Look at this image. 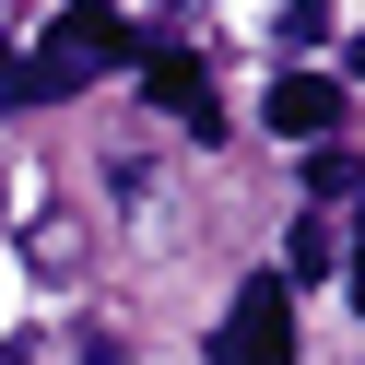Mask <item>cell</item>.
<instances>
[{"label":"cell","instance_id":"1","mask_svg":"<svg viewBox=\"0 0 365 365\" xmlns=\"http://www.w3.org/2000/svg\"><path fill=\"white\" fill-rule=\"evenodd\" d=\"M130 59V24L106 12V0H71L48 36H36V71H24V95H83L95 71H118Z\"/></svg>","mask_w":365,"mask_h":365},{"label":"cell","instance_id":"2","mask_svg":"<svg viewBox=\"0 0 365 365\" xmlns=\"http://www.w3.org/2000/svg\"><path fill=\"white\" fill-rule=\"evenodd\" d=\"M212 365H294V294L283 283H247L212 330Z\"/></svg>","mask_w":365,"mask_h":365},{"label":"cell","instance_id":"3","mask_svg":"<svg viewBox=\"0 0 365 365\" xmlns=\"http://www.w3.org/2000/svg\"><path fill=\"white\" fill-rule=\"evenodd\" d=\"M259 118L283 130V142H330V130H341V83H330V71H283Z\"/></svg>","mask_w":365,"mask_h":365},{"label":"cell","instance_id":"4","mask_svg":"<svg viewBox=\"0 0 365 365\" xmlns=\"http://www.w3.org/2000/svg\"><path fill=\"white\" fill-rule=\"evenodd\" d=\"M142 83L177 106V118H200V130H212V95H200V71H189V59H142Z\"/></svg>","mask_w":365,"mask_h":365},{"label":"cell","instance_id":"5","mask_svg":"<svg viewBox=\"0 0 365 365\" xmlns=\"http://www.w3.org/2000/svg\"><path fill=\"white\" fill-rule=\"evenodd\" d=\"M271 36H283V48H318V36H330V0H283V24H271Z\"/></svg>","mask_w":365,"mask_h":365},{"label":"cell","instance_id":"6","mask_svg":"<svg viewBox=\"0 0 365 365\" xmlns=\"http://www.w3.org/2000/svg\"><path fill=\"white\" fill-rule=\"evenodd\" d=\"M0 59H12V24H0Z\"/></svg>","mask_w":365,"mask_h":365},{"label":"cell","instance_id":"7","mask_svg":"<svg viewBox=\"0 0 365 365\" xmlns=\"http://www.w3.org/2000/svg\"><path fill=\"white\" fill-rule=\"evenodd\" d=\"M0 200H12V165H0Z\"/></svg>","mask_w":365,"mask_h":365}]
</instances>
